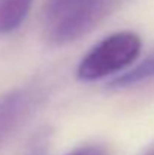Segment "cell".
I'll return each instance as SVG.
<instances>
[{"instance_id": "obj_1", "label": "cell", "mask_w": 154, "mask_h": 155, "mask_svg": "<svg viewBox=\"0 0 154 155\" xmlns=\"http://www.w3.org/2000/svg\"><path fill=\"white\" fill-rule=\"evenodd\" d=\"M112 0H50L44 11V36L53 45L74 42L107 15Z\"/></svg>"}, {"instance_id": "obj_2", "label": "cell", "mask_w": 154, "mask_h": 155, "mask_svg": "<svg viewBox=\"0 0 154 155\" xmlns=\"http://www.w3.org/2000/svg\"><path fill=\"white\" fill-rule=\"evenodd\" d=\"M142 47L139 35L135 32H116L92 47L80 60L77 77L82 81H95L116 74L132 65Z\"/></svg>"}, {"instance_id": "obj_3", "label": "cell", "mask_w": 154, "mask_h": 155, "mask_svg": "<svg viewBox=\"0 0 154 155\" xmlns=\"http://www.w3.org/2000/svg\"><path fill=\"white\" fill-rule=\"evenodd\" d=\"M36 103V94L15 89L0 98V148L27 119Z\"/></svg>"}, {"instance_id": "obj_4", "label": "cell", "mask_w": 154, "mask_h": 155, "mask_svg": "<svg viewBox=\"0 0 154 155\" xmlns=\"http://www.w3.org/2000/svg\"><path fill=\"white\" fill-rule=\"evenodd\" d=\"M33 0H0V35L15 32L27 18Z\"/></svg>"}, {"instance_id": "obj_5", "label": "cell", "mask_w": 154, "mask_h": 155, "mask_svg": "<svg viewBox=\"0 0 154 155\" xmlns=\"http://www.w3.org/2000/svg\"><path fill=\"white\" fill-rule=\"evenodd\" d=\"M154 78V56L144 59L141 63L133 66L132 69L125 71L121 75H116L110 80L109 87L110 89H128L133 86H138L141 83H145Z\"/></svg>"}, {"instance_id": "obj_6", "label": "cell", "mask_w": 154, "mask_h": 155, "mask_svg": "<svg viewBox=\"0 0 154 155\" xmlns=\"http://www.w3.org/2000/svg\"><path fill=\"white\" fill-rule=\"evenodd\" d=\"M47 151H49V134L39 133L29 145L26 155H47Z\"/></svg>"}, {"instance_id": "obj_7", "label": "cell", "mask_w": 154, "mask_h": 155, "mask_svg": "<svg viewBox=\"0 0 154 155\" xmlns=\"http://www.w3.org/2000/svg\"><path fill=\"white\" fill-rule=\"evenodd\" d=\"M67 155H106V151L103 149L101 146L92 145V146L79 148V149H76V151H73V152H70V154H67Z\"/></svg>"}, {"instance_id": "obj_8", "label": "cell", "mask_w": 154, "mask_h": 155, "mask_svg": "<svg viewBox=\"0 0 154 155\" xmlns=\"http://www.w3.org/2000/svg\"><path fill=\"white\" fill-rule=\"evenodd\" d=\"M148 155H154V152H150V154H148Z\"/></svg>"}]
</instances>
